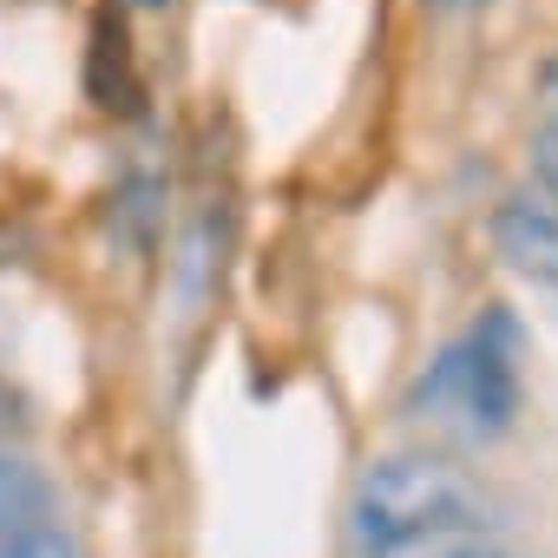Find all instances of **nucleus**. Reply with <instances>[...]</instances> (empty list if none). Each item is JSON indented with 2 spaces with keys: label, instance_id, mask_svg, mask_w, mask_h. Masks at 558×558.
<instances>
[{
  "label": "nucleus",
  "instance_id": "obj_1",
  "mask_svg": "<svg viewBox=\"0 0 558 558\" xmlns=\"http://www.w3.org/2000/svg\"><path fill=\"white\" fill-rule=\"evenodd\" d=\"M486 525H493L486 493L434 453L375 460L349 499V538L362 558H395L440 538H486Z\"/></svg>",
  "mask_w": 558,
  "mask_h": 558
},
{
  "label": "nucleus",
  "instance_id": "obj_11",
  "mask_svg": "<svg viewBox=\"0 0 558 558\" xmlns=\"http://www.w3.org/2000/svg\"><path fill=\"white\" fill-rule=\"evenodd\" d=\"M440 8H460V0H440Z\"/></svg>",
  "mask_w": 558,
  "mask_h": 558
},
{
  "label": "nucleus",
  "instance_id": "obj_3",
  "mask_svg": "<svg viewBox=\"0 0 558 558\" xmlns=\"http://www.w3.org/2000/svg\"><path fill=\"white\" fill-rule=\"evenodd\" d=\"M86 93L99 112H119L132 119L145 106V80H138V60H132V34L112 8L93 14V47H86Z\"/></svg>",
  "mask_w": 558,
  "mask_h": 558
},
{
  "label": "nucleus",
  "instance_id": "obj_8",
  "mask_svg": "<svg viewBox=\"0 0 558 558\" xmlns=\"http://www.w3.org/2000/svg\"><path fill=\"white\" fill-rule=\"evenodd\" d=\"M532 171H538V184L558 197V119L538 132V145H532Z\"/></svg>",
  "mask_w": 558,
  "mask_h": 558
},
{
  "label": "nucleus",
  "instance_id": "obj_9",
  "mask_svg": "<svg viewBox=\"0 0 558 558\" xmlns=\"http://www.w3.org/2000/svg\"><path fill=\"white\" fill-rule=\"evenodd\" d=\"M21 434H27V401H21V388L0 381V453H8V440H21Z\"/></svg>",
  "mask_w": 558,
  "mask_h": 558
},
{
  "label": "nucleus",
  "instance_id": "obj_7",
  "mask_svg": "<svg viewBox=\"0 0 558 558\" xmlns=\"http://www.w3.org/2000/svg\"><path fill=\"white\" fill-rule=\"evenodd\" d=\"M395 558H512V551L493 545V538H440V545H414V551H395Z\"/></svg>",
  "mask_w": 558,
  "mask_h": 558
},
{
  "label": "nucleus",
  "instance_id": "obj_5",
  "mask_svg": "<svg viewBox=\"0 0 558 558\" xmlns=\"http://www.w3.org/2000/svg\"><path fill=\"white\" fill-rule=\"evenodd\" d=\"M47 480L27 466V460H14V453H0V538H14V532H27V525H40V512H47Z\"/></svg>",
  "mask_w": 558,
  "mask_h": 558
},
{
  "label": "nucleus",
  "instance_id": "obj_6",
  "mask_svg": "<svg viewBox=\"0 0 558 558\" xmlns=\"http://www.w3.org/2000/svg\"><path fill=\"white\" fill-rule=\"evenodd\" d=\"M0 558H80V545L60 525H27L14 538H0Z\"/></svg>",
  "mask_w": 558,
  "mask_h": 558
},
{
  "label": "nucleus",
  "instance_id": "obj_2",
  "mask_svg": "<svg viewBox=\"0 0 558 558\" xmlns=\"http://www.w3.org/2000/svg\"><path fill=\"white\" fill-rule=\"evenodd\" d=\"M519 355H512V316H486L480 329H466L453 349H440L427 362V375L414 381V421L460 434V440H499L519 421Z\"/></svg>",
  "mask_w": 558,
  "mask_h": 558
},
{
  "label": "nucleus",
  "instance_id": "obj_10",
  "mask_svg": "<svg viewBox=\"0 0 558 558\" xmlns=\"http://www.w3.org/2000/svg\"><path fill=\"white\" fill-rule=\"evenodd\" d=\"M132 8H171V0H132Z\"/></svg>",
  "mask_w": 558,
  "mask_h": 558
},
{
  "label": "nucleus",
  "instance_id": "obj_4",
  "mask_svg": "<svg viewBox=\"0 0 558 558\" xmlns=\"http://www.w3.org/2000/svg\"><path fill=\"white\" fill-rule=\"evenodd\" d=\"M493 236H499L506 263L525 276V283H538V290H551V296H558V210H551V204L512 197V204L499 210Z\"/></svg>",
  "mask_w": 558,
  "mask_h": 558
}]
</instances>
